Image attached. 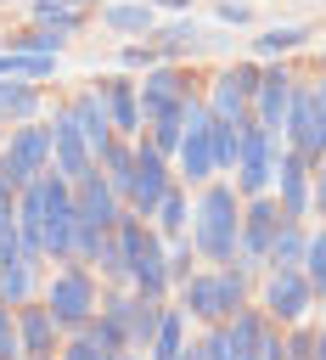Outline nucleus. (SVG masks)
<instances>
[{"mask_svg":"<svg viewBox=\"0 0 326 360\" xmlns=\"http://www.w3.org/2000/svg\"><path fill=\"white\" fill-rule=\"evenodd\" d=\"M0 6H6V0H0Z\"/></svg>","mask_w":326,"mask_h":360,"instance_id":"49","label":"nucleus"},{"mask_svg":"<svg viewBox=\"0 0 326 360\" xmlns=\"http://www.w3.org/2000/svg\"><path fill=\"white\" fill-rule=\"evenodd\" d=\"M169 281H174V287L191 281V242H180V248L169 253Z\"/></svg>","mask_w":326,"mask_h":360,"instance_id":"38","label":"nucleus"},{"mask_svg":"<svg viewBox=\"0 0 326 360\" xmlns=\"http://www.w3.org/2000/svg\"><path fill=\"white\" fill-rule=\"evenodd\" d=\"M309 39V28H298V22H287V28H264L253 45H259V56H287V51H298Z\"/></svg>","mask_w":326,"mask_h":360,"instance_id":"32","label":"nucleus"},{"mask_svg":"<svg viewBox=\"0 0 326 360\" xmlns=\"http://www.w3.org/2000/svg\"><path fill=\"white\" fill-rule=\"evenodd\" d=\"M96 96H101V107H107L118 135H141V124H146L141 118V79H101Z\"/></svg>","mask_w":326,"mask_h":360,"instance_id":"18","label":"nucleus"},{"mask_svg":"<svg viewBox=\"0 0 326 360\" xmlns=\"http://www.w3.org/2000/svg\"><path fill=\"white\" fill-rule=\"evenodd\" d=\"M292 90H298V79H292L287 68H259L253 118H259L264 129H275V135H281V124H287V107H292Z\"/></svg>","mask_w":326,"mask_h":360,"instance_id":"17","label":"nucleus"},{"mask_svg":"<svg viewBox=\"0 0 326 360\" xmlns=\"http://www.w3.org/2000/svg\"><path fill=\"white\" fill-rule=\"evenodd\" d=\"M152 225H157L163 236H180V231L191 225V208H185V191H180V186H169V191H163V202L152 208Z\"/></svg>","mask_w":326,"mask_h":360,"instance_id":"28","label":"nucleus"},{"mask_svg":"<svg viewBox=\"0 0 326 360\" xmlns=\"http://www.w3.org/2000/svg\"><path fill=\"white\" fill-rule=\"evenodd\" d=\"M191 248L208 264H230L242 253V208H236V186L208 180L197 208H191Z\"/></svg>","mask_w":326,"mask_h":360,"instance_id":"1","label":"nucleus"},{"mask_svg":"<svg viewBox=\"0 0 326 360\" xmlns=\"http://www.w3.org/2000/svg\"><path fill=\"white\" fill-rule=\"evenodd\" d=\"M101 22H107L112 34H146V28H152V0H146V6H107Z\"/></svg>","mask_w":326,"mask_h":360,"instance_id":"30","label":"nucleus"},{"mask_svg":"<svg viewBox=\"0 0 326 360\" xmlns=\"http://www.w3.org/2000/svg\"><path fill=\"white\" fill-rule=\"evenodd\" d=\"M152 56H157V45H124V51H118L124 68H152Z\"/></svg>","mask_w":326,"mask_h":360,"instance_id":"39","label":"nucleus"},{"mask_svg":"<svg viewBox=\"0 0 326 360\" xmlns=\"http://www.w3.org/2000/svg\"><path fill=\"white\" fill-rule=\"evenodd\" d=\"M67 112H73V124H79V135L90 141V152H96V163H101V146L118 135L112 129V118H107V107H101V96L96 90H84V96H73L67 101Z\"/></svg>","mask_w":326,"mask_h":360,"instance_id":"21","label":"nucleus"},{"mask_svg":"<svg viewBox=\"0 0 326 360\" xmlns=\"http://www.w3.org/2000/svg\"><path fill=\"white\" fill-rule=\"evenodd\" d=\"M45 304H51V315H56L62 338H67V332H79V326L101 309V292H96V276L84 270V259H62V270H56V276H51V287H45Z\"/></svg>","mask_w":326,"mask_h":360,"instance_id":"4","label":"nucleus"},{"mask_svg":"<svg viewBox=\"0 0 326 360\" xmlns=\"http://www.w3.org/2000/svg\"><path fill=\"white\" fill-rule=\"evenodd\" d=\"M253 90H259V68H225L208 90V112L214 118H230V124H247L253 118Z\"/></svg>","mask_w":326,"mask_h":360,"instance_id":"12","label":"nucleus"},{"mask_svg":"<svg viewBox=\"0 0 326 360\" xmlns=\"http://www.w3.org/2000/svg\"><path fill=\"white\" fill-rule=\"evenodd\" d=\"M0 354H22V332H17V309L0 298Z\"/></svg>","mask_w":326,"mask_h":360,"instance_id":"36","label":"nucleus"},{"mask_svg":"<svg viewBox=\"0 0 326 360\" xmlns=\"http://www.w3.org/2000/svg\"><path fill=\"white\" fill-rule=\"evenodd\" d=\"M118 326H124V338H129V349H152V338H157V321H163V298H146V292H129V298H107L101 304Z\"/></svg>","mask_w":326,"mask_h":360,"instance_id":"14","label":"nucleus"},{"mask_svg":"<svg viewBox=\"0 0 326 360\" xmlns=\"http://www.w3.org/2000/svg\"><path fill=\"white\" fill-rule=\"evenodd\" d=\"M275 186H281V208H287L292 219H304V214L315 208V158L298 152V146L275 152Z\"/></svg>","mask_w":326,"mask_h":360,"instance_id":"11","label":"nucleus"},{"mask_svg":"<svg viewBox=\"0 0 326 360\" xmlns=\"http://www.w3.org/2000/svg\"><path fill=\"white\" fill-rule=\"evenodd\" d=\"M309 96H315V107H320V118H326V73H320V84H309Z\"/></svg>","mask_w":326,"mask_h":360,"instance_id":"44","label":"nucleus"},{"mask_svg":"<svg viewBox=\"0 0 326 360\" xmlns=\"http://www.w3.org/2000/svg\"><path fill=\"white\" fill-rule=\"evenodd\" d=\"M304 248H309V231L298 225V219H287L281 231H275V242H270V270H287V264H304Z\"/></svg>","mask_w":326,"mask_h":360,"instance_id":"25","label":"nucleus"},{"mask_svg":"<svg viewBox=\"0 0 326 360\" xmlns=\"http://www.w3.org/2000/svg\"><path fill=\"white\" fill-rule=\"evenodd\" d=\"M315 214H326V158L315 163Z\"/></svg>","mask_w":326,"mask_h":360,"instance_id":"42","label":"nucleus"},{"mask_svg":"<svg viewBox=\"0 0 326 360\" xmlns=\"http://www.w3.org/2000/svg\"><path fill=\"white\" fill-rule=\"evenodd\" d=\"M281 135H287V146L309 152L315 163L326 158V118H320V107H315L309 84H298V90H292V107H287V124H281Z\"/></svg>","mask_w":326,"mask_h":360,"instance_id":"13","label":"nucleus"},{"mask_svg":"<svg viewBox=\"0 0 326 360\" xmlns=\"http://www.w3.org/2000/svg\"><path fill=\"white\" fill-rule=\"evenodd\" d=\"M51 141H56V169H62L67 180H84V174L96 169V152H90V141L79 135V124H73V112H67V107L56 112V124H51Z\"/></svg>","mask_w":326,"mask_h":360,"instance_id":"19","label":"nucleus"},{"mask_svg":"<svg viewBox=\"0 0 326 360\" xmlns=\"http://www.w3.org/2000/svg\"><path fill=\"white\" fill-rule=\"evenodd\" d=\"M287 219H292V214L281 208V197H270V191L247 197V208H242V253H236V264H242V270H259V264L270 259V242H275V231H281Z\"/></svg>","mask_w":326,"mask_h":360,"instance_id":"7","label":"nucleus"},{"mask_svg":"<svg viewBox=\"0 0 326 360\" xmlns=\"http://www.w3.org/2000/svg\"><path fill=\"white\" fill-rule=\"evenodd\" d=\"M180 304L197 326H219L247 304V281H242V270H202V276L180 281Z\"/></svg>","mask_w":326,"mask_h":360,"instance_id":"3","label":"nucleus"},{"mask_svg":"<svg viewBox=\"0 0 326 360\" xmlns=\"http://www.w3.org/2000/svg\"><path fill=\"white\" fill-rule=\"evenodd\" d=\"M17 191H22V180L11 174V163H6V152H0V208H6V202H17Z\"/></svg>","mask_w":326,"mask_h":360,"instance_id":"40","label":"nucleus"},{"mask_svg":"<svg viewBox=\"0 0 326 360\" xmlns=\"http://www.w3.org/2000/svg\"><path fill=\"white\" fill-rule=\"evenodd\" d=\"M129 349V338H124V326L107 315V309H96L79 332H67V343H62V354L67 360H101V354H124Z\"/></svg>","mask_w":326,"mask_h":360,"instance_id":"15","label":"nucleus"},{"mask_svg":"<svg viewBox=\"0 0 326 360\" xmlns=\"http://www.w3.org/2000/svg\"><path fill=\"white\" fill-rule=\"evenodd\" d=\"M287 354V338L275 332V321H264V332H259V349H253V360H281Z\"/></svg>","mask_w":326,"mask_h":360,"instance_id":"37","label":"nucleus"},{"mask_svg":"<svg viewBox=\"0 0 326 360\" xmlns=\"http://www.w3.org/2000/svg\"><path fill=\"white\" fill-rule=\"evenodd\" d=\"M169 186H174L169 158H163V152H157L146 135H135V174H129V186H124V208L152 219V208L163 202V191H169Z\"/></svg>","mask_w":326,"mask_h":360,"instance_id":"8","label":"nucleus"},{"mask_svg":"<svg viewBox=\"0 0 326 360\" xmlns=\"http://www.w3.org/2000/svg\"><path fill=\"white\" fill-rule=\"evenodd\" d=\"M219 17H225V22H247V6H236V0H225V6H219Z\"/></svg>","mask_w":326,"mask_h":360,"instance_id":"43","label":"nucleus"},{"mask_svg":"<svg viewBox=\"0 0 326 360\" xmlns=\"http://www.w3.org/2000/svg\"><path fill=\"white\" fill-rule=\"evenodd\" d=\"M191 354H202V360H230V332H225V321H219V326H208V332H202V343H197Z\"/></svg>","mask_w":326,"mask_h":360,"instance_id":"35","label":"nucleus"},{"mask_svg":"<svg viewBox=\"0 0 326 360\" xmlns=\"http://www.w3.org/2000/svg\"><path fill=\"white\" fill-rule=\"evenodd\" d=\"M309 309H315V287H309L304 264L270 270V281H264V315H270L275 326H298Z\"/></svg>","mask_w":326,"mask_h":360,"instance_id":"9","label":"nucleus"},{"mask_svg":"<svg viewBox=\"0 0 326 360\" xmlns=\"http://www.w3.org/2000/svg\"><path fill=\"white\" fill-rule=\"evenodd\" d=\"M6 163H11V174L28 186L34 174H45L51 163H56V141H51V129H39L34 118H22L17 129H6Z\"/></svg>","mask_w":326,"mask_h":360,"instance_id":"10","label":"nucleus"},{"mask_svg":"<svg viewBox=\"0 0 326 360\" xmlns=\"http://www.w3.org/2000/svg\"><path fill=\"white\" fill-rule=\"evenodd\" d=\"M180 135H185V107H180V112H169V118H152V124H146V141H152L163 158H174V152H180Z\"/></svg>","mask_w":326,"mask_h":360,"instance_id":"31","label":"nucleus"},{"mask_svg":"<svg viewBox=\"0 0 326 360\" xmlns=\"http://www.w3.org/2000/svg\"><path fill=\"white\" fill-rule=\"evenodd\" d=\"M180 180L185 186H208L214 174H219V163H214V112H208V101H185V135H180Z\"/></svg>","mask_w":326,"mask_h":360,"instance_id":"6","label":"nucleus"},{"mask_svg":"<svg viewBox=\"0 0 326 360\" xmlns=\"http://www.w3.org/2000/svg\"><path fill=\"white\" fill-rule=\"evenodd\" d=\"M264 321H270V315H264V309H247V304H242V309H236V315L225 321V332H230V354H236V360H253V349H259V332H264Z\"/></svg>","mask_w":326,"mask_h":360,"instance_id":"24","label":"nucleus"},{"mask_svg":"<svg viewBox=\"0 0 326 360\" xmlns=\"http://www.w3.org/2000/svg\"><path fill=\"white\" fill-rule=\"evenodd\" d=\"M236 152H242V124L214 118V163L219 169H236Z\"/></svg>","mask_w":326,"mask_h":360,"instance_id":"33","label":"nucleus"},{"mask_svg":"<svg viewBox=\"0 0 326 360\" xmlns=\"http://www.w3.org/2000/svg\"><path fill=\"white\" fill-rule=\"evenodd\" d=\"M0 146H6V118H0Z\"/></svg>","mask_w":326,"mask_h":360,"instance_id":"47","label":"nucleus"},{"mask_svg":"<svg viewBox=\"0 0 326 360\" xmlns=\"http://www.w3.org/2000/svg\"><path fill=\"white\" fill-rule=\"evenodd\" d=\"M17 332H22V354H56L62 343V326L51 315V304H17Z\"/></svg>","mask_w":326,"mask_h":360,"instance_id":"20","label":"nucleus"},{"mask_svg":"<svg viewBox=\"0 0 326 360\" xmlns=\"http://www.w3.org/2000/svg\"><path fill=\"white\" fill-rule=\"evenodd\" d=\"M39 292V264L34 259H11V264H0V298L17 309V304H28Z\"/></svg>","mask_w":326,"mask_h":360,"instance_id":"23","label":"nucleus"},{"mask_svg":"<svg viewBox=\"0 0 326 360\" xmlns=\"http://www.w3.org/2000/svg\"><path fill=\"white\" fill-rule=\"evenodd\" d=\"M39 112V90H34V79H11V73H0V118L6 124H22V118H34Z\"/></svg>","mask_w":326,"mask_h":360,"instance_id":"22","label":"nucleus"},{"mask_svg":"<svg viewBox=\"0 0 326 360\" xmlns=\"http://www.w3.org/2000/svg\"><path fill=\"white\" fill-rule=\"evenodd\" d=\"M0 73H11V79H51V73H56V56L6 45V51H0Z\"/></svg>","mask_w":326,"mask_h":360,"instance_id":"27","label":"nucleus"},{"mask_svg":"<svg viewBox=\"0 0 326 360\" xmlns=\"http://www.w3.org/2000/svg\"><path fill=\"white\" fill-rule=\"evenodd\" d=\"M90 264H101V276H112V281H129V253H124L118 225H112V231H101V242H96V259H90Z\"/></svg>","mask_w":326,"mask_h":360,"instance_id":"29","label":"nucleus"},{"mask_svg":"<svg viewBox=\"0 0 326 360\" xmlns=\"http://www.w3.org/2000/svg\"><path fill=\"white\" fill-rule=\"evenodd\" d=\"M185 101H191V84H185L180 68H146V79H141V118L146 124L180 112Z\"/></svg>","mask_w":326,"mask_h":360,"instance_id":"16","label":"nucleus"},{"mask_svg":"<svg viewBox=\"0 0 326 360\" xmlns=\"http://www.w3.org/2000/svg\"><path fill=\"white\" fill-rule=\"evenodd\" d=\"M118 236H124V253H129V287L135 292H146V298H163L174 281H169V253H163V231L157 225H146V214H129L124 208V219H118Z\"/></svg>","mask_w":326,"mask_h":360,"instance_id":"2","label":"nucleus"},{"mask_svg":"<svg viewBox=\"0 0 326 360\" xmlns=\"http://www.w3.org/2000/svg\"><path fill=\"white\" fill-rule=\"evenodd\" d=\"M320 73H326V62H320Z\"/></svg>","mask_w":326,"mask_h":360,"instance_id":"48","label":"nucleus"},{"mask_svg":"<svg viewBox=\"0 0 326 360\" xmlns=\"http://www.w3.org/2000/svg\"><path fill=\"white\" fill-rule=\"evenodd\" d=\"M287 354H315V338L304 332V321L292 326V338H287Z\"/></svg>","mask_w":326,"mask_h":360,"instance_id":"41","label":"nucleus"},{"mask_svg":"<svg viewBox=\"0 0 326 360\" xmlns=\"http://www.w3.org/2000/svg\"><path fill=\"white\" fill-rule=\"evenodd\" d=\"M185 321H191V315H185V304H180V309H169V304H163V321H157V338H152V354H157V360L185 354Z\"/></svg>","mask_w":326,"mask_h":360,"instance_id":"26","label":"nucleus"},{"mask_svg":"<svg viewBox=\"0 0 326 360\" xmlns=\"http://www.w3.org/2000/svg\"><path fill=\"white\" fill-rule=\"evenodd\" d=\"M304 276H309L315 298H326V231H309V248H304Z\"/></svg>","mask_w":326,"mask_h":360,"instance_id":"34","label":"nucleus"},{"mask_svg":"<svg viewBox=\"0 0 326 360\" xmlns=\"http://www.w3.org/2000/svg\"><path fill=\"white\" fill-rule=\"evenodd\" d=\"M315 354H326V326H320V332H315Z\"/></svg>","mask_w":326,"mask_h":360,"instance_id":"46","label":"nucleus"},{"mask_svg":"<svg viewBox=\"0 0 326 360\" xmlns=\"http://www.w3.org/2000/svg\"><path fill=\"white\" fill-rule=\"evenodd\" d=\"M152 6H163V11H185L191 0H152Z\"/></svg>","mask_w":326,"mask_h":360,"instance_id":"45","label":"nucleus"},{"mask_svg":"<svg viewBox=\"0 0 326 360\" xmlns=\"http://www.w3.org/2000/svg\"><path fill=\"white\" fill-rule=\"evenodd\" d=\"M275 152H281V135L264 129L259 118L242 124V152H236V197H259L275 186Z\"/></svg>","mask_w":326,"mask_h":360,"instance_id":"5","label":"nucleus"}]
</instances>
